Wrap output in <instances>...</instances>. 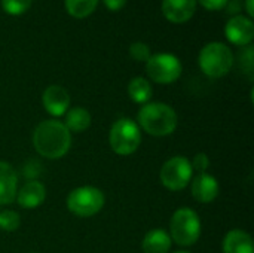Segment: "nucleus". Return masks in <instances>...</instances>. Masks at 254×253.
<instances>
[{
	"mask_svg": "<svg viewBox=\"0 0 254 253\" xmlns=\"http://www.w3.org/2000/svg\"><path fill=\"white\" fill-rule=\"evenodd\" d=\"M196 3V0H162V13L168 21L182 24L195 15Z\"/></svg>",
	"mask_w": 254,
	"mask_h": 253,
	"instance_id": "10",
	"label": "nucleus"
},
{
	"mask_svg": "<svg viewBox=\"0 0 254 253\" xmlns=\"http://www.w3.org/2000/svg\"><path fill=\"white\" fill-rule=\"evenodd\" d=\"M171 237L180 246H192L201 234V222L192 209H179L171 218Z\"/></svg>",
	"mask_w": 254,
	"mask_h": 253,
	"instance_id": "5",
	"label": "nucleus"
},
{
	"mask_svg": "<svg viewBox=\"0 0 254 253\" xmlns=\"http://www.w3.org/2000/svg\"><path fill=\"white\" fill-rule=\"evenodd\" d=\"M171 248V237L164 230H152L143 242L144 253H167Z\"/></svg>",
	"mask_w": 254,
	"mask_h": 253,
	"instance_id": "16",
	"label": "nucleus"
},
{
	"mask_svg": "<svg viewBox=\"0 0 254 253\" xmlns=\"http://www.w3.org/2000/svg\"><path fill=\"white\" fill-rule=\"evenodd\" d=\"M240 60H241V67H244L249 73H252V70H253V48L249 46L247 49H244L240 54Z\"/></svg>",
	"mask_w": 254,
	"mask_h": 253,
	"instance_id": "23",
	"label": "nucleus"
},
{
	"mask_svg": "<svg viewBox=\"0 0 254 253\" xmlns=\"http://www.w3.org/2000/svg\"><path fill=\"white\" fill-rule=\"evenodd\" d=\"M226 39L237 46H247L254 37V24L252 18L244 15L232 16L225 27Z\"/></svg>",
	"mask_w": 254,
	"mask_h": 253,
	"instance_id": "9",
	"label": "nucleus"
},
{
	"mask_svg": "<svg viewBox=\"0 0 254 253\" xmlns=\"http://www.w3.org/2000/svg\"><path fill=\"white\" fill-rule=\"evenodd\" d=\"M246 9H247V12H249V18H252L254 15L253 0H246Z\"/></svg>",
	"mask_w": 254,
	"mask_h": 253,
	"instance_id": "27",
	"label": "nucleus"
},
{
	"mask_svg": "<svg viewBox=\"0 0 254 253\" xmlns=\"http://www.w3.org/2000/svg\"><path fill=\"white\" fill-rule=\"evenodd\" d=\"M192 195L199 203H211L219 195V183L214 176L199 173L192 182Z\"/></svg>",
	"mask_w": 254,
	"mask_h": 253,
	"instance_id": "12",
	"label": "nucleus"
},
{
	"mask_svg": "<svg viewBox=\"0 0 254 253\" xmlns=\"http://www.w3.org/2000/svg\"><path fill=\"white\" fill-rule=\"evenodd\" d=\"M210 166V160L205 154H198L195 158H193V164H192V169L198 170L199 173H205V170L208 169Z\"/></svg>",
	"mask_w": 254,
	"mask_h": 253,
	"instance_id": "24",
	"label": "nucleus"
},
{
	"mask_svg": "<svg viewBox=\"0 0 254 253\" xmlns=\"http://www.w3.org/2000/svg\"><path fill=\"white\" fill-rule=\"evenodd\" d=\"M104 206V195L94 186H80L73 189L67 198L68 210L80 218H89L98 213Z\"/></svg>",
	"mask_w": 254,
	"mask_h": 253,
	"instance_id": "6",
	"label": "nucleus"
},
{
	"mask_svg": "<svg viewBox=\"0 0 254 253\" xmlns=\"http://www.w3.org/2000/svg\"><path fill=\"white\" fill-rule=\"evenodd\" d=\"M129 55L137 61H147L150 58V48L143 42H134L129 46Z\"/></svg>",
	"mask_w": 254,
	"mask_h": 253,
	"instance_id": "22",
	"label": "nucleus"
},
{
	"mask_svg": "<svg viewBox=\"0 0 254 253\" xmlns=\"http://www.w3.org/2000/svg\"><path fill=\"white\" fill-rule=\"evenodd\" d=\"M109 10H119L125 6L127 0H103Z\"/></svg>",
	"mask_w": 254,
	"mask_h": 253,
	"instance_id": "26",
	"label": "nucleus"
},
{
	"mask_svg": "<svg viewBox=\"0 0 254 253\" xmlns=\"http://www.w3.org/2000/svg\"><path fill=\"white\" fill-rule=\"evenodd\" d=\"M43 106L52 116H61L68 110L70 95L65 88L60 85H51L43 92Z\"/></svg>",
	"mask_w": 254,
	"mask_h": 253,
	"instance_id": "11",
	"label": "nucleus"
},
{
	"mask_svg": "<svg viewBox=\"0 0 254 253\" xmlns=\"http://www.w3.org/2000/svg\"><path fill=\"white\" fill-rule=\"evenodd\" d=\"M46 197L45 186L40 182H28L22 186L18 194V204L24 209H36L39 207Z\"/></svg>",
	"mask_w": 254,
	"mask_h": 253,
	"instance_id": "14",
	"label": "nucleus"
},
{
	"mask_svg": "<svg viewBox=\"0 0 254 253\" xmlns=\"http://www.w3.org/2000/svg\"><path fill=\"white\" fill-rule=\"evenodd\" d=\"M18 179L10 164L0 161V204H10L16 197Z\"/></svg>",
	"mask_w": 254,
	"mask_h": 253,
	"instance_id": "13",
	"label": "nucleus"
},
{
	"mask_svg": "<svg viewBox=\"0 0 254 253\" xmlns=\"http://www.w3.org/2000/svg\"><path fill=\"white\" fill-rule=\"evenodd\" d=\"M33 143L36 151L49 160H58L64 157L71 145V136L67 127L55 119L40 122L33 134Z\"/></svg>",
	"mask_w": 254,
	"mask_h": 253,
	"instance_id": "1",
	"label": "nucleus"
},
{
	"mask_svg": "<svg viewBox=\"0 0 254 253\" xmlns=\"http://www.w3.org/2000/svg\"><path fill=\"white\" fill-rule=\"evenodd\" d=\"M223 253H254L253 240L247 233L234 230L223 240Z\"/></svg>",
	"mask_w": 254,
	"mask_h": 253,
	"instance_id": "15",
	"label": "nucleus"
},
{
	"mask_svg": "<svg viewBox=\"0 0 254 253\" xmlns=\"http://www.w3.org/2000/svg\"><path fill=\"white\" fill-rule=\"evenodd\" d=\"M128 94L131 100L135 103H140V104L147 103L152 97V85L149 84L147 79L141 76L134 78L128 85Z\"/></svg>",
	"mask_w": 254,
	"mask_h": 253,
	"instance_id": "18",
	"label": "nucleus"
},
{
	"mask_svg": "<svg viewBox=\"0 0 254 253\" xmlns=\"http://www.w3.org/2000/svg\"><path fill=\"white\" fill-rule=\"evenodd\" d=\"M138 122L150 136L164 137L174 133L177 113L165 103H146L138 112Z\"/></svg>",
	"mask_w": 254,
	"mask_h": 253,
	"instance_id": "2",
	"label": "nucleus"
},
{
	"mask_svg": "<svg viewBox=\"0 0 254 253\" xmlns=\"http://www.w3.org/2000/svg\"><path fill=\"white\" fill-rule=\"evenodd\" d=\"M1 9L9 15H22L27 12L33 0H0Z\"/></svg>",
	"mask_w": 254,
	"mask_h": 253,
	"instance_id": "20",
	"label": "nucleus"
},
{
	"mask_svg": "<svg viewBox=\"0 0 254 253\" xmlns=\"http://www.w3.org/2000/svg\"><path fill=\"white\" fill-rule=\"evenodd\" d=\"M196 1H199L208 10H220L228 4L229 0H196Z\"/></svg>",
	"mask_w": 254,
	"mask_h": 253,
	"instance_id": "25",
	"label": "nucleus"
},
{
	"mask_svg": "<svg viewBox=\"0 0 254 253\" xmlns=\"http://www.w3.org/2000/svg\"><path fill=\"white\" fill-rule=\"evenodd\" d=\"M109 142H110L112 149L118 155H131L140 146V142H141L140 128L129 118L118 119L110 128Z\"/></svg>",
	"mask_w": 254,
	"mask_h": 253,
	"instance_id": "4",
	"label": "nucleus"
},
{
	"mask_svg": "<svg viewBox=\"0 0 254 253\" xmlns=\"http://www.w3.org/2000/svg\"><path fill=\"white\" fill-rule=\"evenodd\" d=\"M147 76L158 84L176 82L182 75V63L174 54L161 52L150 55L146 61Z\"/></svg>",
	"mask_w": 254,
	"mask_h": 253,
	"instance_id": "7",
	"label": "nucleus"
},
{
	"mask_svg": "<svg viewBox=\"0 0 254 253\" xmlns=\"http://www.w3.org/2000/svg\"><path fill=\"white\" fill-rule=\"evenodd\" d=\"M67 12L74 16V18H86L91 15L97 4L98 0H64Z\"/></svg>",
	"mask_w": 254,
	"mask_h": 253,
	"instance_id": "19",
	"label": "nucleus"
},
{
	"mask_svg": "<svg viewBox=\"0 0 254 253\" xmlns=\"http://www.w3.org/2000/svg\"><path fill=\"white\" fill-rule=\"evenodd\" d=\"M174 253H189V252H183V251H179V252H174Z\"/></svg>",
	"mask_w": 254,
	"mask_h": 253,
	"instance_id": "28",
	"label": "nucleus"
},
{
	"mask_svg": "<svg viewBox=\"0 0 254 253\" xmlns=\"http://www.w3.org/2000/svg\"><path fill=\"white\" fill-rule=\"evenodd\" d=\"M192 164L185 157H174L168 160L161 169V182L170 191L183 189L192 179Z\"/></svg>",
	"mask_w": 254,
	"mask_h": 253,
	"instance_id": "8",
	"label": "nucleus"
},
{
	"mask_svg": "<svg viewBox=\"0 0 254 253\" xmlns=\"http://www.w3.org/2000/svg\"><path fill=\"white\" fill-rule=\"evenodd\" d=\"M234 64L231 48L222 42L207 43L199 52V67L208 78H222Z\"/></svg>",
	"mask_w": 254,
	"mask_h": 253,
	"instance_id": "3",
	"label": "nucleus"
},
{
	"mask_svg": "<svg viewBox=\"0 0 254 253\" xmlns=\"http://www.w3.org/2000/svg\"><path fill=\"white\" fill-rule=\"evenodd\" d=\"M68 131L73 133H82L91 125V115L83 107H73L67 112L65 124Z\"/></svg>",
	"mask_w": 254,
	"mask_h": 253,
	"instance_id": "17",
	"label": "nucleus"
},
{
	"mask_svg": "<svg viewBox=\"0 0 254 253\" xmlns=\"http://www.w3.org/2000/svg\"><path fill=\"white\" fill-rule=\"evenodd\" d=\"M19 215L12 210L0 212V228L4 231H15L19 228Z\"/></svg>",
	"mask_w": 254,
	"mask_h": 253,
	"instance_id": "21",
	"label": "nucleus"
}]
</instances>
